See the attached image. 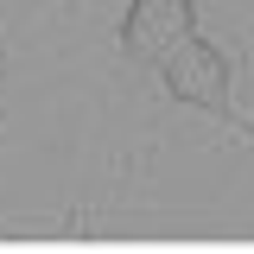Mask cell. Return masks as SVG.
<instances>
[{
    "label": "cell",
    "mask_w": 254,
    "mask_h": 254,
    "mask_svg": "<svg viewBox=\"0 0 254 254\" xmlns=\"http://www.w3.org/2000/svg\"><path fill=\"white\" fill-rule=\"evenodd\" d=\"M165 89L190 102V108H210V115H229V64H222L216 45H203V32H190L172 58L159 64Z\"/></svg>",
    "instance_id": "cell-1"
},
{
    "label": "cell",
    "mask_w": 254,
    "mask_h": 254,
    "mask_svg": "<svg viewBox=\"0 0 254 254\" xmlns=\"http://www.w3.org/2000/svg\"><path fill=\"white\" fill-rule=\"evenodd\" d=\"M190 32H197V6L190 0H133L121 38H127V51L140 64H165Z\"/></svg>",
    "instance_id": "cell-2"
}]
</instances>
